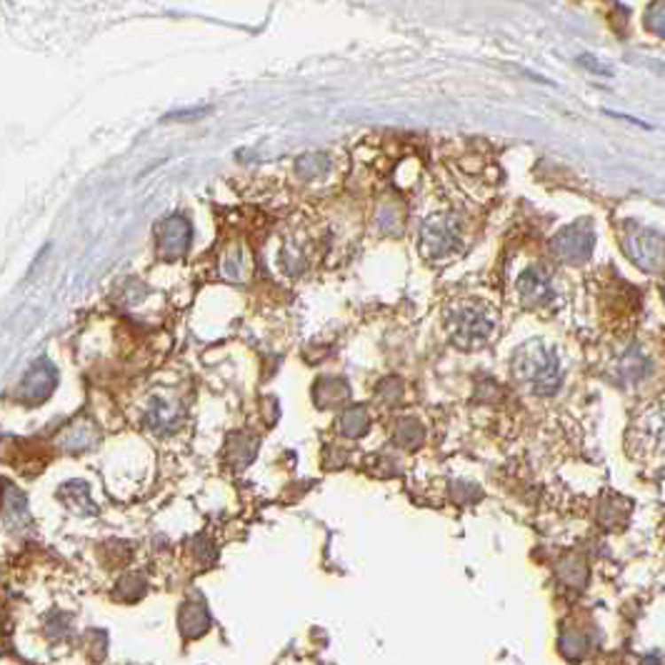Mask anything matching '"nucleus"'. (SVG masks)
<instances>
[{"label":"nucleus","instance_id":"f257e3e1","mask_svg":"<svg viewBox=\"0 0 665 665\" xmlns=\"http://www.w3.org/2000/svg\"><path fill=\"white\" fill-rule=\"evenodd\" d=\"M56 383H58L56 368H53L48 361H41V363H35L28 373H26V380H23V386H20V393H23V398H26V401L41 403V401H45L51 393H53Z\"/></svg>","mask_w":665,"mask_h":665},{"label":"nucleus","instance_id":"f03ea898","mask_svg":"<svg viewBox=\"0 0 665 665\" xmlns=\"http://www.w3.org/2000/svg\"><path fill=\"white\" fill-rule=\"evenodd\" d=\"M188 240H191V225L185 218H168L163 225H160V250L176 258V255H183L185 248H188Z\"/></svg>","mask_w":665,"mask_h":665}]
</instances>
